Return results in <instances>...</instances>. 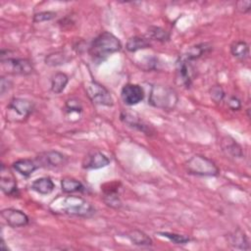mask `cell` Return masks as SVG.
I'll use <instances>...</instances> for the list:
<instances>
[{"label":"cell","mask_w":251,"mask_h":251,"mask_svg":"<svg viewBox=\"0 0 251 251\" xmlns=\"http://www.w3.org/2000/svg\"><path fill=\"white\" fill-rule=\"evenodd\" d=\"M49 210L54 214L80 218H90L96 212L91 203L80 196L72 194L54 198L49 204Z\"/></svg>","instance_id":"6da1fadb"},{"label":"cell","mask_w":251,"mask_h":251,"mask_svg":"<svg viewBox=\"0 0 251 251\" xmlns=\"http://www.w3.org/2000/svg\"><path fill=\"white\" fill-rule=\"evenodd\" d=\"M121 49L122 43L116 35L110 31H102L92 40L88 53L94 62L101 63Z\"/></svg>","instance_id":"7a4b0ae2"},{"label":"cell","mask_w":251,"mask_h":251,"mask_svg":"<svg viewBox=\"0 0 251 251\" xmlns=\"http://www.w3.org/2000/svg\"><path fill=\"white\" fill-rule=\"evenodd\" d=\"M178 96L170 86L163 84H154L151 86L148 103L162 110H173L176 106Z\"/></svg>","instance_id":"3957f363"},{"label":"cell","mask_w":251,"mask_h":251,"mask_svg":"<svg viewBox=\"0 0 251 251\" xmlns=\"http://www.w3.org/2000/svg\"><path fill=\"white\" fill-rule=\"evenodd\" d=\"M188 174L197 176H217L220 174V169L211 159L203 155H194L184 164Z\"/></svg>","instance_id":"277c9868"},{"label":"cell","mask_w":251,"mask_h":251,"mask_svg":"<svg viewBox=\"0 0 251 251\" xmlns=\"http://www.w3.org/2000/svg\"><path fill=\"white\" fill-rule=\"evenodd\" d=\"M34 105L31 101L15 97L10 100L6 108V118L10 122L22 123L25 121L33 112Z\"/></svg>","instance_id":"5b68a950"},{"label":"cell","mask_w":251,"mask_h":251,"mask_svg":"<svg viewBox=\"0 0 251 251\" xmlns=\"http://www.w3.org/2000/svg\"><path fill=\"white\" fill-rule=\"evenodd\" d=\"M84 90L87 97L93 104L100 106H113L114 100L109 90L101 83L95 80H89L84 83Z\"/></svg>","instance_id":"8992f818"},{"label":"cell","mask_w":251,"mask_h":251,"mask_svg":"<svg viewBox=\"0 0 251 251\" xmlns=\"http://www.w3.org/2000/svg\"><path fill=\"white\" fill-rule=\"evenodd\" d=\"M1 65L3 70L10 75H30L33 71L32 64L27 59L7 57L1 59Z\"/></svg>","instance_id":"52a82bcc"},{"label":"cell","mask_w":251,"mask_h":251,"mask_svg":"<svg viewBox=\"0 0 251 251\" xmlns=\"http://www.w3.org/2000/svg\"><path fill=\"white\" fill-rule=\"evenodd\" d=\"M195 76V68L192 64V61L185 59L182 56H179L176 61V82L189 88Z\"/></svg>","instance_id":"ba28073f"},{"label":"cell","mask_w":251,"mask_h":251,"mask_svg":"<svg viewBox=\"0 0 251 251\" xmlns=\"http://www.w3.org/2000/svg\"><path fill=\"white\" fill-rule=\"evenodd\" d=\"M34 160L39 168L42 167L47 169L63 167L68 162V158L63 153L56 150L42 152Z\"/></svg>","instance_id":"9c48e42d"},{"label":"cell","mask_w":251,"mask_h":251,"mask_svg":"<svg viewBox=\"0 0 251 251\" xmlns=\"http://www.w3.org/2000/svg\"><path fill=\"white\" fill-rule=\"evenodd\" d=\"M121 97L126 105L133 106L143 100L144 90L138 84L126 83L121 90Z\"/></svg>","instance_id":"30bf717a"},{"label":"cell","mask_w":251,"mask_h":251,"mask_svg":"<svg viewBox=\"0 0 251 251\" xmlns=\"http://www.w3.org/2000/svg\"><path fill=\"white\" fill-rule=\"evenodd\" d=\"M1 217L11 227L25 226L29 223V219L25 213L15 208H6L1 211Z\"/></svg>","instance_id":"8fae6325"},{"label":"cell","mask_w":251,"mask_h":251,"mask_svg":"<svg viewBox=\"0 0 251 251\" xmlns=\"http://www.w3.org/2000/svg\"><path fill=\"white\" fill-rule=\"evenodd\" d=\"M1 177H0V187L1 190L7 196H19V188L15 176L12 175L10 170L6 168L5 165L1 166Z\"/></svg>","instance_id":"7c38bea8"},{"label":"cell","mask_w":251,"mask_h":251,"mask_svg":"<svg viewBox=\"0 0 251 251\" xmlns=\"http://www.w3.org/2000/svg\"><path fill=\"white\" fill-rule=\"evenodd\" d=\"M110 162V159L104 153L100 151H92L84 157L81 165L84 170H97L107 167Z\"/></svg>","instance_id":"4fadbf2b"},{"label":"cell","mask_w":251,"mask_h":251,"mask_svg":"<svg viewBox=\"0 0 251 251\" xmlns=\"http://www.w3.org/2000/svg\"><path fill=\"white\" fill-rule=\"evenodd\" d=\"M121 121L126 124L127 126L134 128L146 135H152L154 133L153 128L148 126L146 123H144L139 117L135 116L134 114L123 112L121 114Z\"/></svg>","instance_id":"5bb4252c"},{"label":"cell","mask_w":251,"mask_h":251,"mask_svg":"<svg viewBox=\"0 0 251 251\" xmlns=\"http://www.w3.org/2000/svg\"><path fill=\"white\" fill-rule=\"evenodd\" d=\"M227 241L230 246H232L235 249H241V250H249V240L244 230L240 228H236L232 232H230L227 235Z\"/></svg>","instance_id":"9a60e30c"},{"label":"cell","mask_w":251,"mask_h":251,"mask_svg":"<svg viewBox=\"0 0 251 251\" xmlns=\"http://www.w3.org/2000/svg\"><path fill=\"white\" fill-rule=\"evenodd\" d=\"M12 167L16 172H18L20 175L25 177H28L33 172H35L39 168L35 160L27 158L17 160L12 164Z\"/></svg>","instance_id":"2e32d148"},{"label":"cell","mask_w":251,"mask_h":251,"mask_svg":"<svg viewBox=\"0 0 251 251\" xmlns=\"http://www.w3.org/2000/svg\"><path fill=\"white\" fill-rule=\"evenodd\" d=\"M30 188L39 194L47 195V194H50L54 190L55 184H54L53 180L51 179V177L42 176V177L34 179L30 184Z\"/></svg>","instance_id":"e0dca14e"},{"label":"cell","mask_w":251,"mask_h":251,"mask_svg":"<svg viewBox=\"0 0 251 251\" xmlns=\"http://www.w3.org/2000/svg\"><path fill=\"white\" fill-rule=\"evenodd\" d=\"M126 237L134 244L137 246H141V247H149L152 246L153 244V240L152 238L146 234L144 231L134 228L129 230L126 233Z\"/></svg>","instance_id":"ac0fdd59"},{"label":"cell","mask_w":251,"mask_h":251,"mask_svg":"<svg viewBox=\"0 0 251 251\" xmlns=\"http://www.w3.org/2000/svg\"><path fill=\"white\" fill-rule=\"evenodd\" d=\"M222 149L226 155H229L233 158L243 157V151L241 146L229 136H225L222 139Z\"/></svg>","instance_id":"d6986e66"},{"label":"cell","mask_w":251,"mask_h":251,"mask_svg":"<svg viewBox=\"0 0 251 251\" xmlns=\"http://www.w3.org/2000/svg\"><path fill=\"white\" fill-rule=\"evenodd\" d=\"M211 49H212V46L209 43H200L188 48L187 51L181 56L193 62L194 60H197L198 58L202 57L204 54L208 53Z\"/></svg>","instance_id":"ffe728a7"},{"label":"cell","mask_w":251,"mask_h":251,"mask_svg":"<svg viewBox=\"0 0 251 251\" xmlns=\"http://www.w3.org/2000/svg\"><path fill=\"white\" fill-rule=\"evenodd\" d=\"M61 188H62V191L66 194L85 191L84 185L79 180L73 177H68V176L62 178Z\"/></svg>","instance_id":"44dd1931"},{"label":"cell","mask_w":251,"mask_h":251,"mask_svg":"<svg viewBox=\"0 0 251 251\" xmlns=\"http://www.w3.org/2000/svg\"><path fill=\"white\" fill-rule=\"evenodd\" d=\"M150 47H151V43L148 38L137 36V35L129 37L126 43V48L129 52H136L138 50H142Z\"/></svg>","instance_id":"7402d4cb"},{"label":"cell","mask_w":251,"mask_h":251,"mask_svg":"<svg viewBox=\"0 0 251 251\" xmlns=\"http://www.w3.org/2000/svg\"><path fill=\"white\" fill-rule=\"evenodd\" d=\"M230 53L237 60L244 61L249 56V46L245 41H234L230 45Z\"/></svg>","instance_id":"603a6c76"},{"label":"cell","mask_w":251,"mask_h":251,"mask_svg":"<svg viewBox=\"0 0 251 251\" xmlns=\"http://www.w3.org/2000/svg\"><path fill=\"white\" fill-rule=\"evenodd\" d=\"M69 82V77L65 73H56L51 79V91L55 94H59L64 91Z\"/></svg>","instance_id":"cb8c5ba5"},{"label":"cell","mask_w":251,"mask_h":251,"mask_svg":"<svg viewBox=\"0 0 251 251\" xmlns=\"http://www.w3.org/2000/svg\"><path fill=\"white\" fill-rule=\"evenodd\" d=\"M149 39L166 42L170 39V32L160 26H150L147 31Z\"/></svg>","instance_id":"d4e9b609"},{"label":"cell","mask_w":251,"mask_h":251,"mask_svg":"<svg viewBox=\"0 0 251 251\" xmlns=\"http://www.w3.org/2000/svg\"><path fill=\"white\" fill-rule=\"evenodd\" d=\"M158 234L160 236L166 237L169 240H171L173 243L175 244H186L188 243L191 239L186 236V235H182V234H178V233H175V232H168V231H159Z\"/></svg>","instance_id":"484cf974"},{"label":"cell","mask_w":251,"mask_h":251,"mask_svg":"<svg viewBox=\"0 0 251 251\" xmlns=\"http://www.w3.org/2000/svg\"><path fill=\"white\" fill-rule=\"evenodd\" d=\"M104 201L108 206H110L111 208H114V209H119L122 206V202L119 198L117 190L105 191Z\"/></svg>","instance_id":"4316f807"},{"label":"cell","mask_w":251,"mask_h":251,"mask_svg":"<svg viewBox=\"0 0 251 251\" xmlns=\"http://www.w3.org/2000/svg\"><path fill=\"white\" fill-rule=\"evenodd\" d=\"M81 112H82V107H81V104H80L79 100L75 99V98H72V99H69V100L66 102V105H65V113H66L68 116H72V115H74V114L79 116Z\"/></svg>","instance_id":"83f0119b"},{"label":"cell","mask_w":251,"mask_h":251,"mask_svg":"<svg viewBox=\"0 0 251 251\" xmlns=\"http://www.w3.org/2000/svg\"><path fill=\"white\" fill-rule=\"evenodd\" d=\"M66 55H64L62 52H56L49 54L45 58V64L49 66H59L66 62Z\"/></svg>","instance_id":"f1b7e54d"},{"label":"cell","mask_w":251,"mask_h":251,"mask_svg":"<svg viewBox=\"0 0 251 251\" xmlns=\"http://www.w3.org/2000/svg\"><path fill=\"white\" fill-rule=\"evenodd\" d=\"M56 13L53 11H43V12H39L33 15L32 21L33 23H42V22H47V21H51L53 19L56 18Z\"/></svg>","instance_id":"f546056e"},{"label":"cell","mask_w":251,"mask_h":251,"mask_svg":"<svg viewBox=\"0 0 251 251\" xmlns=\"http://www.w3.org/2000/svg\"><path fill=\"white\" fill-rule=\"evenodd\" d=\"M226 96V93L221 85H214L210 89V97L215 103H221Z\"/></svg>","instance_id":"4dcf8cb0"},{"label":"cell","mask_w":251,"mask_h":251,"mask_svg":"<svg viewBox=\"0 0 251 251\" xmlns=\"http://www.w3.org/2000/svg\"><path fill=\"white\" fill-rule=\"evenodd\" d=\"M227 105L228 107L232 110V111H238L241 109V101L236 97V96H231L229 97L228 99V102H227Z\"/></svg>","instance_id":"1f68e13d"},{"label":"cell","mask_w":251,"mask_h":251,"mask_svg":"<svg viewBox=\"0 0 251 251\" xmlns=\"http://www.w3.org/2000/svg\"><path fill=\"white\" fill-rule=\"evenodd\" d=\"M237 10L241 13H247L250 11L251 8V1H238L236 3Z\"/></svg>","instance_id":"d6a6232c"},{"label":"cell","mask_w":251,"mask_h":251,"mask_svg":"<svg viewBox=\"0 0 251 251\" xmlns=\"http://www.w3.org/2000/svg\"><path fill=\"white\" fill-rule=\"evenodd\" d=\"M12 82L9 79H6L4 76H1V94L3 95L7 90H9V88L11 87Z\"/></svg>","instance_id":"836d02e7"},{"label":"cell","mask_w":251,"mask_h":251,"mask_svg":"<svg viewBox=\"0 0 251 251\" xmlns=\"http://www.w3.org/2000/svg\"><path fill=\"white\" fill-rule=\"evenodd\" d=\"M1 248L4 249V250H8V247L5 245V241H4L3 238L1 239Z\"/></svg>","instance_id":"e575fe53"}]
</instances>
